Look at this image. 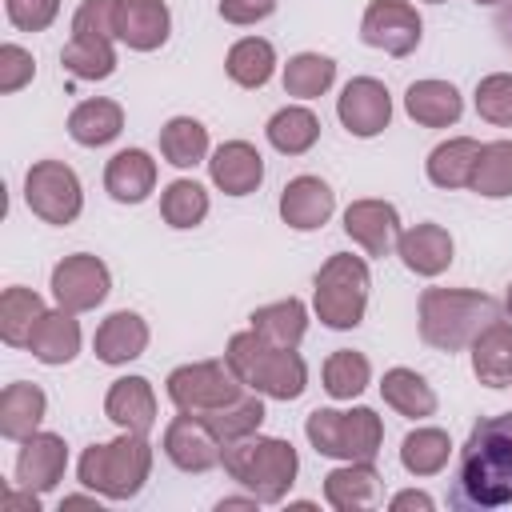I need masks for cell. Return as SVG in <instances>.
Masks as SVG:
<instances>
[{
	"label": "cell",
	"mask_w": 512,
	"mask_h": 512,
	"mask_svg": "<svg viewBox=\"0 0 512 512\" xmlns=\"http://www.w3.org/2000/svg\"><path fill=\"white\" fill-rule=\"evenodd\" d=\"M456 488L476 508L512 504V412L488 416L468 432L460 448Z\"/></svg>",
	"instance_id": "1"
},
{
	"label": "cell",
	"mask_w": 512,
	"mask_h": 512,
	"mask_svg": "<svg viewBox=\"0 0 512 512\" xmlns=\"http://www.w3.org/2000/svg\"><path fill=\"white\" fill-rule=\"evenodd\" d=\"M500 320V304L472 288H424L420 296V340L436 352L472 348V340Z\"/></svg>",
	"instance_id": "2"
},
{
	"label": "cell",
	"mask_w": 512,
	"mask_h": 512,
	"mask_svg": "<svg viewBox=\"0 0 512 512\" xmlns=\"http://www.w3.org/2000/svg\"><path fill=\"white\" fill-rule=\"evenodd\" d=\"M228 368L244 380V388L268 396V400H296L308 388V364L296 348L268 344L260 332H236L224 352Z\"/></svg>",
	"instance_id": "3"
},
{
	"label": "cell",
	"mask_w": 512,
	"mask_h": 512,
	"mask_svg": "<svg viewBox=\"0 0 512 512\" xmlns=\"http://www.w3.org/2000/svg\"><path fill=\"white\" fill-rule=\"evenodd\" d=\"M224 472L240 488H248L260 504H280L288 496V488L296 484L300 456L288 440L256 432V436H244L224 448Z\"/></svg>",
	"instance_id": "4"
},
{
	"label": "cell",
	"mask_w": 512,
	"mask_h": 512,
	"mask_svg": "<svg viewBox=\"0 0 512 512\" xmlns=\"http://www.w3.org/2000/svg\"><path fill=\"white\" fill-rule=\"evenodd\" d=\"M152 472V444L144 432H120L108 444L84 448L76 476L84 488L108 496V500H132Z\"/></svg>",
	"instance_id": "5"
},
{
	"label": "cell",
	"mask_w": 512,
	"mask_h": 512,
	"mask_svg": "<svg viewBox=\"0 0 512 512\" xmlns=\"http://www.w3.org/2000/svg\"><path fill=\"white\" fill-rule=\"evenodd\" d=\"M368 288H372V276H368L364 256H352V252L328 256L312 280V308L320 324L336 332L356 328L368 308Z\"/></svg>",
	"instance_id": "6"
},
{
	"label": "cell",
	"mask_w": 512,
	"mask_h": 512,
	"mask_svg": "<svg viewBox=\"0 0 512 512\" xmlns=\"http://www.w3.org/2000/svg\"><path fill=\"white\" fill-rule=\"evenodd\" d=\"M304 436L320 456L332 460H372L384 444V424L372 408H316L304 420Z\"/></svg>",
	"instance_id": "7"
},
{
	"label": "cell",
	"mask_w": 512,
	"mask_h": 512,
	"mask_svg": "<svg viewBox=\"0 0 512 512\" xmlns=\"http://www.w3.org/2000/svg\"><path fill=\"white\" fill-rule=\"evenodd\" d=\"M164 384H168V400L176 404V412H188V416H208L244 392V380L228 368V360L180 364L168 372Z\"/></svg>",
	"instance_id": "8"
},
{
	"label": "cell",
	"mask_w": 512,
	"mask_h": 512,
	"mask_svg": "<svg viewBox=\"0 0 512 512\" xmlns=\"http://www.w3.org/2000/svg\"><path fill=\"white\" fill-rule=\"evenodd\" d=\"M24 204L32 208V216H40L44 224H72L84 208V188L80 176L64 164V160H36L24 176Z\"/></svg>",
	"instance_id": "9"
},
{
	"label": "cell",
	"mask_w": 512,
	"mask_h": 512,
	"mask_svg": "<svg viewBox=\"0 0 512 512\" xmlns=\"http://www.w3.org/2000/svg\"><path fill=\"white\" fill-rule=\"evenodd\" d=\"M424 20L408 0H372L360 20V40L388 52V56H412L420 48Z\"/></svg>",
	"instance_id": "10"
},
{
	"label": "cell",
	"mask_w": 512,
	"mask_h": 512,
	"mask_svg": "<svg viewBox=\"0 0 512 512\" xmlns=\"http://www.w3.org/2000/svg\"><path fill=\"white\" fill-rule=\"evenodd\" d=\"M108 288H112V272L92 252H72L52 268V296L68 312H92L96 304H104Z\"/></svg>",
	"instance_id": "11"
},
{
	"label": "cell",
	"mask_w": 512,
	"mask_h": 512,
	"mask_svg": "<svg viewBox=\"0 0 512 512\" xmlns=\"http://www.w3.org/2000/svg\"><path fill=\"white\" fill-rule=\"evenodd\" d=\"M336 116L360 140L380 136L392 120V92L376 76H356V80L344 84V92L336 100Z\"/></svg>",
	"instance_id": "12"
},
{
	"label": "cell",
	"mask_w": 512,
	"mask_h": 512,
	"mask_svg": "<svg viewBox=\"0 0 512 512\" xmlns=\"http://www.w3.org/2000/svg\"><path fill=\"white\" fill-rule=\"evenodd\" d=\"M164 456H168L180 472H212V468L224 464V444L216 440V432H212L204 420L180 412V416L164 428Z\"/></svg>",
	"instance_id": "13"
},
{
	"label": "cell",
	"mask_w": 512,
	"mask_h": 512,
	"mask_svg": "<svg viewBox=\"0 0 512 512\" xmlns=\"http://www.w3.org/2000/svg\"><path fill=\"white\" fill-rule=\"evenodd\" d=\"M68 468V444L56 432H32L28 440H20L16 452V484L32 488V492H52L64 480Z\"/></svg>",
	"instance_id": "14"
},
{
	"label": "cell",
	"mask_w": 512,
	"mask_h": 512,
	"mask_svg": "<svg viewBox=\"0 0 512 512\" xmlns=\"http://www.w3.org/2000/svg\"><path fill=\"white\" fill-rule=\"evenodd\" d=\"M344 232L368 252V256H388L396 252V240H400V212L396 204L388 200H352L344 208Z\"/></svg>",
	"instance_id": "15"
},
{
	"label": "cell",
	"mask_w": 512,
	"mask_h": 512,
	"mask_svg": "<svg viewBox=\"0 0 512 512\" xmlns=\"http://www.w3.org/2000/svg\"><path fill=\"white\" fill-rule=\"evenodd\" d=\"M172 32L164 0H116V40L132 52H156Z\"/></svg>",
	"instance_id": "16"
},
{
	"label": "cell",
	"mask_w": 512,
	"mask_h": 512,
	"mask_svg": "<svg viewBox=\"0 0 512 512\" xmlns=\"http://www.w3.org/2000/svg\"><path fill=\"white\" fill-rule=\"evenodd\" d=\"M336 212V192L320 176H296L280 192V220L296 232H316Z\"/></svg>",
	"instance_id": "17"
},
{
	"label": "cell",
	"mask_w": 512,
	"mask_h": 512,
	"mask_svg": "<svg viewBox=\"0 0 512 512\" xmlns=\"http://www.w3.org/2000/svg\"><path fill=\"white\" fill-rule=\"evenodd\" d=\"M208 176L224 196H248L264 180V156L248 140H224L208 160Z\"/></svg>",
	"instance_id": "18"
},
{
	"label": "cell",
	"mask_w": 512,
	"mask_h": 512,
	"mask_svg": "<svg viewBox=\"0 0 512 512\" xmlns=\"http://www.w3.org/2000/svg\"><path fill=\"white\" fill-rule=\"evenodd\" d=\"M104 416L120 428V432H152L156 424V392L144 376H120L112 380L108 396H104Z\"/></svg>",
	"instance_id": "19"
},
{
	"label": "cell",
	"mask_w": 512,
	"mask_h": 512,
	"mask_svg": "<svg viewBox=\"0 0 512 512\" xmlns=\"http://www.w3.org/2000/svg\"><path fill=\"white\" fill-rule=\"evenodd\" d=\"M324 500L336 512L372 508L380 504V472L372 468V460H344L324 476Z\"/></svg>",
	"instance_id": "20"
},
{
	"label": "cell",
	"mask_w": 512,
	"mask_h": 512,
	"mask_svg": "<svg viewBox=\"0 0 512 512\" xmlns=\"http://www.w3.org/2000/svg\"><path fill=\"white\" fill-rule=\"evenodd\" d=\"M452 252H456V244H452L448 228H440V224H416V228L400 232V240H396V256L416 276H440L452 264Z\"/></svg>",
	"instance_id": "21"
},
{
	"label": "cell",
	"mask_w": 512,
	"mask_h": 512,
	"mask_svg": "<svg viewBox=\"0 0 512 512\" xmlns=\"http://www.w3.org/2000/svg\"><path fill=\"white\" fill-rule=\"evenodd\" d=\"M104 188L116 204H140L156 188V160L144 148H124L104 168Z\"/></svg>",
	"instance_id": "22"
},
{
	"label": "cell",
	"mask_w": 512,
	"mask_h": 512,
	"mask_svg": "<svg viewBox=\"0 0 512 512\" xmlns=\"http://www.w3.org/2000/svg\"><path fill=\"white\" fill-rule=\"evenodd\" d=\"M28 352H32L40 364H52V368L76 360V352H80V320H76V312H68V308H48V312L36 320L32 336H28Z\"/></svg>",
	"instance_id": "23"
},
{
	"label": "cell",
	"mask_w": 512,
	"mask_h": 512,
	"mask_svg": "<svg viewBox=\"0 0 512 512\" xmlns=\"http://www.w3.org/2000/svg\"><path fill=\"white\" fill-rule=\"evenodd\" d=\"M144 348H148V324H144V316H136L128 308L112 312L92 336V352L100 364H128V360L144 356Z\"/></svg>",
	"instance_id": "24"
},
{
	"label": "cell",
	"mask_w": 512,
	"mask_h": 512,
	"mask_svg": "<svg viewBox=\"0 0 512 512\" xmlns=\"http://www.w3.org/2000/svg\"><path fill=\"white\" fill-rule=\"evenodd\" d=\"M404 112L424 128H448L460 120L464 100L448 80H412L404 92Z\"/></svg>",
	"instance_id": "25"
},
{
	"label": "cell",
	"mask_w": 512,
	"mask_h": 512,
	"mask_svg": "<svg viewBox=\"0 0 512 512\" xmlns=\"http://www.w3.org/2000/svg\"><path fill=\"white\" fill-rule=\"evenodd\" d=\"M48 412V396L40 384L16 380L0 392V436L4 440H28L32 432H40V420Z\"/></svg>",
	"instance_id": "26"
},
{
	"label": "cell",
	"mask_w": 512,
	"mask_h": 512,
	"mask_svg": "<svg viewBox=\"0 0 512 512\" xmlns=\"http://www.w3.org/2000/svg\"><path fill=\"white\" fill-rule=\"evenodd\" d=\"M472 372L488 388H512V324L496 320L472 340Z\"/></svg>",
	"instance_id": "27"
},
{
	"label": "cell",
	"mask_w": 512,
	"mask_h": 512,
	"mask_svg": "<svg viewBox=\"0 0 512 512\" xmlns=\"http://www.w3.org/2000/svg\"><path fill=\"white\" fill-rule=\"evenodd\" d=\"M124 132V108L116 100H80L72 112H68V136L84 148H104L112 144L116 136Z\"/></svg>",
	"instance_id": "28"
},
{
	"label": "cell",
	"mask_w": 512,
	"mask_h": 512,
	"mask_svg": "<svg viewBox=\"0 0 512 512\" xmlns=\"http://www.w3.org/2000/svg\"><path fill=\"white\" fill-rule=\"evenodd\" d=\"M476 156H480V140H472V136H452V140H444V144H436L432 152H428V180L436 184V188H444V192H452V188H468V180H472V168H476Z\"/></svg>",
	"instance_id": "29"
},
{
	"label": "cell",
	"mask_w": 512,
	"mask_h": 512,
	"mask_svg": "<svg viewBox=\"0 0 512 512\" xmlns=\"http://www.w3.org/2000/svg\"><path fill=\"white\" fill-rule=\"evenodd\" d=\"M380 396L392 412L408 416V420H424V416H436V392L432 384L412 372V368H388L384 380H380Z\"/></svg>",
	"instance_id": "30"
},
{
	"label": "cell",
	"mask_w": 512,
	"mask_h": 512,
	"mask_svg": "<svg viewBox=\"0 0 512 512\" xmlns=\"http://www.w3.org/2000/svg\"><path fill=\"white\" fill-rule=\"evenodd\" d=\"M64 72L76 80H108L116 72V48L112 36H92V32H72V40L60 48Z\"/></svg>",
	"instance_id": "31"
},
{
	"label": "cell",
	"mask_w": 512,
	"mask_h": 512,
	"mask_svg": "<svg viewBox=\"0 0 512 512\" xmlns=\"http://www.w3.org/2000/svg\"><path fill=\"white\" fill-rule=\"evenodd\" d=\"M224 72L240 88H264L272 80V72H276V48H272V40H264V36L236 40L228 48V56H224Z\"/></svg>",
	"instance_id": "32"
},
{
	"label": "cell",
	"mask_w": 512,
	"mask_h": 512,
	"mask_svg": "<svg viewBox=\"0 0 512 512\" xmlns=\"http://www.w3.org/2000/svg\"><path fill=\"white\" fill-rule=\"evenodd\" d=\"M248 320H252V332H260L268 344H280V348H296L304 340V332H308V308L296 296L264 304Z\"/></svg>",
	"instance_id": "33"
},
{
	"label": "cell",
	"mask_w": 512,
	"mask_h": 512,
	"mask_svg": "<svg viewBox=\"0 0 512 512\" xmlns=\"http://www.w3.org/2000/svg\"><path fill=\"white\" fill-rule=\"evenodd\" d=\"M196 420H204V424L216 432V440L228 448V444H236V440L260 432V424H264V400H260V392L244 388L232 404H224V408H216V412H208V416H196Z\"/></svg>",
	"instance_id": "34"
},
{
	"label": "cell",
	"mask_w": 512,
	"mask_h": 512,
	"mask_svg": "<svg viewBox=\"0 0 512 512\" xmlns=\"http://www.w3.org/2000/svg\"><path fill=\"white\" fill-rule=\"evenodd\" d=\"M264 132H268V144H272L276 152H284V156H304V152L320 140V120H316L312 108L288 104V108L272 112V120H268Z\"/></svg>",
	"instance_id": "35"
},
{
	"label": "cell",
	"mask_w": 512,
	"mask_h": 512,
	"mask_svg": "<svg viewBox=\"0 0 512 512\" xmlns=\"http://www.w3.org/2000/svg\"><path fill=\"white\" fill-rule=\"evenodd\" d=\"M48 308H44V300H40V292H32V288H4V296H0V336H4V344H12V348H28V336H32V328H36V320L44 316Z\"/></svg>",
	"instance_id": "36"
},
{
	"label": "cell",
	"mask_w": 512,
	"mask_h": 512,
	"mask_svg": "<svg viewBox=\"0 0 512 512\" xmlns=\"http://www.w3.org/2000/svg\"><path fill=\"white\" fill-rule=\"evenodd\" d=\"M160 156L172 168H196L208 156V128L192 116H172L160 128Z\"/></svg>",
	"instance_id": "37"
},
{
	"label": "cell",
	"mask_w": 512,
	"mask_h": 512,
	"mask_svg": "<svg viewBox=\"0 0 512 512\" xmlns=\"http://www.w3.org/2000/svg\"><path fill=\"white\" fill-rule=\"evenodd\" d=\"M468 188L476 196H488V200L512 196V140L480 144V156H476V168H472Z\"/></svg>",
	"instance_id": "38"
},
{
	"label": "cell",
	"mask_w": 512,
	"mask_h": 512,
	"mask_svg": "<svg viewBox=\"0 0 512 512\" xmlns=\"http://www.w3.org/2000/svg\"><path fill=\"white\" fill-rule=\"evenodd\" d=\"M336 80V60L332 56H320V52H296L288 64H284V92L288 96H300V100H316L332 88Z\"/></svg>",
	"instance_id": "39"
},
{
	"label": "cell",
	"mask_w": 512,
	"mask_h": 512,
	"mask_svg": "<svg viewBox=\"0 0 512 512\" xmlns=\"http://www.w3.org/2000/svg\"><path fill=\"white\" fill-rule=\"evenodd\" d=\"M452 456V440L444 428H416L400 444V464L412 476H436Z\"/></svg>",
	"instance_id": "40"
},
{
	"label": "cell",
	"mask_w": 512,
	"mask_h": 512,
	"mask_svg": "<svg viewBox=\"0 0 512 512\" xmlns=\"http://www.w3.org/2000/svg\"><path fill=\"white\" fill-rule=\"evenodd\" d=\"M368 384H372V364H368L364 352L336 348V352L324 360V392H328L332 400H352V396H360Z\"/></svg>",
	"instance_id": "41"
},
{
	"label": "cell",
	"mask_w": 512,
	"mask_h": 512,
	"mask_svg": "<svg viewBox=\"0 0 512 512\" xmlns=\"http://www.w3.org/2000/svg\"><path fill=\"white\" fill-rule=\"evenodd\" d=\"M160 216L172 228H196V224H204V216H208V192H204V184L184 180V176L172 180L160 192Z\"/></svg>",
	"instance_id": "42"
},
{
	"label": "cell",
	"mask_w": 512,
	"mask_h": 512,
	"mask_svg": "<svg viewBox=\"0 0 512 512\" xmlns=\"http://www.w3.org/2000/svg\"><path fill=\"white\" fill-rule=\"evenodd\" d=\"M476 112L496 128H512V72H492L476 84Z\"/></svg>",
	"instance_id": "43"
},
{
	"label": "cell",
	"mask_w": 512,
	"mask_h": 512,
	"mask_svg": "<svg viewBox=\"0 0 512 512\" xmlns=\"http://www.w3.org/2000/svg\"><path fill=\"white\" fill-rule=\"evenodd\" d=\"M32 76H36L32 52L20 48V44H0V92L12 96V92H20L24 84H32Z\"/></svg>",
	"instance_id": "44"
},
{
	"label": "cell",
	"mask_w": 512,
	"mask_h": 512,
	"mask_svg": "<svg viewBox=\"0 0 512 512\" xmlns=\"http://www.w3.org/2000/svg\"><path fill=\"white\" fill-rule=\"evenodd\" d=\"M4 12H8L12 28H20V32H44L56 20L60 0H4Z\"/></svg>",
	"instance_id": "45"
},
{
	"label": "cell",
	"mask_w": 512,
	"mask_h": 512,
	"mask_svg": "<svg viewBox=\"0 0 512 512\" xmlns=\"http://www.w3.org/2000/svg\"><path fill=\"white\" fill-rule=\"evenodd\" d=\"M72 32H92V36L116 40V0H84L72 16Z\"/></svg>",
	"instance_id": "46"
},
{
	"label": "cell",
	"mask_w": 512,
	"mask_h": 512,
	"mask_svg": "<svg viewBox=\"0 0 512 512\" xmlns=\"http://www.w3.org/2000/svg\"><path fill=\"white\" fill-rule=\"evenodd\" d=\"M276 4H280V0H220V16H224L228 24L248 28V24L268 20V16L276 12Z\"/></svg>",
	"instance_id": "47"
},
{
	"label": "cell",
	"mask_w": 512,
	"mask_h": 512,
	"mask_svg": "<svg viewBox=\"0 0 512 512\" xmlns=\"http://www.w3.org/2000/svg\"><path fill=\"white\" fill-rule=\"evenodd\" d=\"M388 508H392V512H408V508L432 512V508H436V500H432L428 492H416V488H408V492H396V496L388 500Z\"/></svg>",
	"instance_id": "48"
},
{
	"label": "cell",
	"mask_w": 512,
	"mask_h": 512,
	"mask_svg": "<svg viewBox=\"0 0 512 512\" xmlns=\"http://www.w3.org/2000/svg\"><path fill=\"white\" fill-rule=\"evenodd\" d=\"M20 508L40 512V492H32V488H24V492H4V512H20Z\"/></svg>",
	"instance_id": "49"
},
{
	"label": "cell",
	"mask_w": 512,
	"mask_h": 512,
	"mask_svg": "<svg viewBox=\"0 0 512 512\" xmlns=\"http://www.w3.org/2000/svg\"><path fill=\"white\" fill-rule=\"evenodd\" d=\"M256 504H260V500H256V496L248 492V496H224V500H220L216 508L224 512V508H256Z\"/></svg>",
	"instance_id": "50"
},
{
	"label": "cell",
	"mask_w": 512,
	"mask_h": 512,
	"mask_svg": "<svg viewBox=\"0 0 512 512\" xmlns=\"http://www.w3.org/2000/svg\"><path fill=\"white\" fill-rule=\"evenodd\" d=\"M100 496V492H96ZM96 496H64V504L60 508H100V500Z\"/></svg>",
	"instance_id": "51"
},
{
	"label": "cell",
	"mask_w": 512,
	"mask_h": 512,
	"mask_svg": "<svg viewBox=\"0 0 512 512\" xmlns=\"http://www.w3.org/2000/svg\"><path fill=\"white\" fill-rule=\"evenodd\" d=\"M504 312L512 316V284H508V296H504Z\"/></svg>",
	"instance_id": "52"
},
{
	"label": "cell",
	"mask_w": 512,
	"mask_h": 512,
	"mask_svg": "<svg viewBox=\"0 0 512 512\" xmlns=\"http://www.w3.org/2000/svg\"><path fill=\"white\" fill-rule=\"evenodd\" d=\"M476 4H500V0H476Z\"/></svg>",
	"instance_id": "53"
},
{
	"label": "cell",
	"mask_w": 512,
	"mask_h": 512,
	"mask_svg": "<svg viewBox=\"0 0 512 512\" xmlns=\"http://www.w3.org/2000/svg\"><path fill=\"white\" fill-rule=\"evenodd\" d=\"M428 4H444V0H428Z\"/></svg>",
	"instance_id": "54"
}]
</instances>
